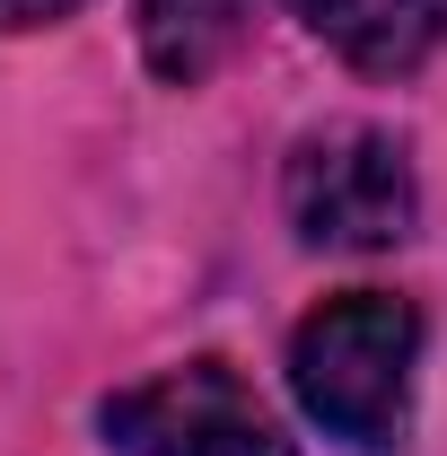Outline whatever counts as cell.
<instances>
[{
  "instance_id": "obj_1",
  "label": "cell",
  "mask_w": 447,
  "mask_h": 456,
  "mask_svg": "<svg viewBox=\"0 0 447 456\" xmlns=\"http://www.w3.org/2000/svg\"><path fill=\"white\" fill-rule=\"evenodd\" d=\"M412 360H421V307L394 289H342L289 334V395L325 439L386 456L403 448L412 421Z\"/></svg>"
},
{
  "instance_id": "obj_2",
  "label": "cell",
  "mask_w": 447,
  "mask_h": 456,
  "mask_svg": "<svg viewBox=\"0 0 447 456\" xmlns=\"http://www.w3.org/2000/svg\"><path fill=\"white\" fill-rule=\"evenodd\" d=\"M280 211L298 228V246L325 255H378L421 220V184H412V150L386 123H325L289 150L280 167Z\"/></svg>"
},
{
  "instance_id": "obj_3",
  "label": "cell",
  "mask_w": 447,
  "mask_h": 456,
  "mask_svg": "<svg viewBox=\"0 0 447 456\" xmlns=\"http://www.w3.org/2000/svg\"><path fill=\"white\" fill-rule=\"evenodd\" d=\"M97 421H106V448L123 456H298L228 360H184L150 387H123Z\"/></svg>"
},
{
  "instance_id": "obj_4",
  "label": "cell",
  "mask_w": 447,
  "mask_h": 456,
  "mask_svg": "<svg viewBox=\"0 0 447 456\" xmlns=\"http://www.w3.org/2000/svg\"><path fill=\"white\" fill-rule=\"evenodd\" d=\"M289 9H298V27L316 45H334L369 79H403V70H421V61L439 53L421 0H289Z\"/></svg>"
},
{
  "instance_id": "obj_5",
  "label": "cell",
  "mask_w": 447,
  "mask_h": 456,
  "mask_svg": "<svg viewBox=\"0 0 447 456\" xmlns=\"http://www.w3.org/2000/svg\"><path fill=\"white\" fill-rule=\"evenodd\" d=\"M246 27H255V0H141V53L167 88L211 79Z\"/></svg>"
},
{
  "instance_id": "obj_6",
  "label": "cell",
  "mask_w": 447,
  "mask_h": 456,
  "mask_svg": "<svg viewBox=\"0 0 447 456\" xmlns=\"http://www.w3.org/2000/svg\"><path fill=\"white\" fill-rule=\"evenodd\" d=\"M70 9H79V0H0V36H9V27H53Z\"/></svg>"
},
{
  "instance_id": "obj_7",
  "label": "cell",
  "mask_w": 447,
  "mask_h": 456,
  "mask_svg": "<svg viewBox=\"0 0 447 456\" xmlns=\"http://www.w3.org/2000/svg\"><path fill=\"white\" fill-rule=\"evenodd\" d=\"M421 18H430V36L447 45V0H421Z\"/></svg>"
}]
</instances>
